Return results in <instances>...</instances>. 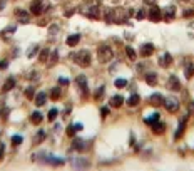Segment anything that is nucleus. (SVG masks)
Here are the masks:
<instances>
[{
  "instance_id": "f257e3e1",
  "label": "nucleus",
  "mask_w": 194,
  "mask_h": 171,
  "mask_svg": "<svg viewBox=\"0 0 194 171\" xmlns=\"http://www.w3.org/2000/svg\"><path fill=\"white\" fill-rule=\"evenodd\" d=\"M132 12L131 9L129 10H124V9H114V10H109L107 15H106V22H114V24H127V17L131 15Z\"/></svg>"
},
{
  "instance_id": "f03ea898",
  "label": "nucleus",
  "mask_w": 194,
  "mask_h": 171,
  "mask_svg": "<svg viewBox=\"0 0 194 171\" xmlns=\"http://www.w3.org/2000/svg\"><path fill=\"white\" fill-rule=\"evenodd\" d=\"M72 61L77 64V66H82V67H87L91 66V52L89 51H79L72 54Z\"/></svg>"
},
{
  "instance_id": "7ed1b4c3",
  "label": "nucleus",
  "mask_w": 194,
  "mask_h": 171,
  "mask_svg": "<svg viewBox=\"0 0 194 171\" xmlns=\"http://www.w3.org/2000/svg\"><path fill=\"white\" fill-rule=\"evenodd\" d=\"M97 54H99V61H101V62H109L114 56L111 45H107V44H102V45L99 47V49H97Z\"/></svg>"
},
{
  "instance_id": "20e7f679",
  "label": "nucleus",
  "mask_w": 194,
  "mask_h": 171,
  "mask_svg": "<svg viewBox=\"0 0 194 171\" xmlns=\"http://www.w3.org/2000/svg\"><path fill=\"white\" fill-rule=\"evenodd\" d=\"M45 9H49V2L47 0H34L30 4V12L34 15H40L42 12H45Z\"/></svg>"
},
{
  "instance_id": "39448f33",
  "label": "nucleus",
  "mask_w": 194,
  "mask_h": 171,
  "mask_svg": "<svg viewBox=\"0 0 194 171\" xmlns=\"http://www.w3.org/2000/svg\"><path fill=\"white\" fill-rule=\"evenodd\" d=\"M164 106H166V109H167L169 113H176L179 109V101L177 97H174V96H169V97L164 99Z\"/></svg>"
},
{
  "instance_id": "423d86ee",
  "label": "nucleus",
  "mask_w": 194,
  "mask_h": 171,
  "mask_svg": "<svg viewBox=\"0 0 194 171\" xmlns=\"http://www.w3.org/2000/svg\"><path fill=\"white\" fill-rule=\"evenodd\" d=\"M15 17H17V20L20 22V24H27L29 19H30L29 12L24 10V9H17V10H15Z\"/></svg>"
},
{
  "instance_id": "0eeeda50",
  "label": "nucleus",
  "mask_w": 194,
  "mask_h": 171,
  "mask_svg": "<svg viewBox=\"0 0 194 171\" xmlns=\"http://www.w3.org/2000/svg\"><path fill=\"white\" fill-rule=\"evenodd\" d=\"M149 104H152V106H162L164 104V97H162V94H159V92H156V94H152V96H149Z\"/></svg>"
},
{
  "instance_id": "6e6552de",
  "label": "nucleus",
  "mask_w": 194,
  "mask_h": 171,
  "mask_svg": "<svg viewBox=\"0 0 194 171\" xmlns=\"http://www.w3.org/2000/svg\"><path fill=\"white\" fill-rule=\"evenodd\" d=\"M149 19L154 22H157L162 19V14H161V9H157V7H151V10H149Z\"/></svg>"
},
{
  "instance_id": "1a4fd4ad",
  "label": "nucleus",
  "mask_w": 194,
  "mask_h": 171,
  "mask_svg": "<svg viewBox=\"0 0 194 171\" xmlns=\"http://www.w3.org/2000/svg\"><path fill=\"white\" fill-rule=\"evenodd\" d=\"M186 124H188V116H184L183 119H181V123H179V128L177 131L174 133V138L177 139V138H181V136L184 134V129H186Z\"/></svg>"
},
{
  "instance_id": "9d476101",
  "label": "nucleus",
  "mask_w": 194,
  "mask_h": 171,
  "mask_svg": "<svg viewBox=\"0 0 194 171\" xmlns=\"http://www.w3.org/2000/svg\"><path fill=\"white\" fill-rule=\"evenodd\" d=\"M42 156H44V161H47V163H50V165H64V161L62 159H57V156L54 154H47V153H42Z\"/></svg>"
},
{
  "instance_id": "9b49d317",
  "label": "nucleus",
  "mask_w": 194,
  "mask_h": 171,
  "mask_svg": "<svg viewBox=\"0 0 194 171\" xmlns=\"http://www.w3.org/2000/svg\"><path fill=\"white\" fill-rule=\"evenodd\" d=\"M77 84H79V87L82 89L84 96H87V92H89V87H87V79H86V76H77Z\"/></svg>"
},
{
  "instance_id": "f8f14e48",
  "label": "nucleus",
  "mask_w": 194,
  "mask_h": 171,
  "mask_svg": "<svg viewBox=\"0 0 194 171\" xmlns=\"http://www.w3.org/2000/svg\"><path fill=\"white\" fill-rule=\"evenodd\" d=\"M86 15L89 17V19H99V17H101V9L97 5H92L91 9L86 12Z\"/></svg>"
},
{
  "instance_id": "ddd939ff",
  "label": "nucleus",
  "mask_w": 194,
  "mask_h": 171,
  "mask_svg": "<svg viewBox=\"0 0 194 171\" xmlns=\"http://www.w3.org/2000/svg\"><path fill=\"white\" fill-rule=\"evenodd\" d=\"M167 86H169V89H171V91H179V89H181V82L177 81V77H176V76H169Z\"/></svg>"
},
{
  "instance_id": "4468645a",
  "label": "nucleus",
  "mask_w": 194,
  "mask_h": 171,
  "mask_svg": "<svg viewBox=\"0 0 194 171\" xmlns=\"http://www.w3.org/2000/svg\"><path fill=\"white\" fill-rule=\"evenodd\" d=\"M172 64V57H171V54L169 52H166L162 57H161V61H159V66H162V67H169Z\"/></svg>"
},
{
  "instance_id": "2eb2a0df",
  "label": "nucleus",
  "mask_w": 194,
  "mask_h": 171,
  "mask_svg": "<svg viewBox=\"0 0 194 171\" xmlns=\"http://www.w3.org/2000/svg\"><path fill=\"white\" fill-rule=\"evenodd\" d=\"M67 45L69 47H74V45H77V44H79V42H80V35H79V34H74V35H69L67 37Z\"/></svg>"
},
{
  "instance_id": "dca6fc26",
  "label": "nucleus",
  "mask_w": 194,
  "mask_h": 171,
  "mask_svg": "<svg viewBox=\"0 0 194 171\" xmlns=\"http://www.w3.org/2000/svg\"><path fill=\"white\" fill-rule=\"evenodd\" d=\"M152 52H154V45H152V44H144V45L141 47V54H142L144 57L151 56Z\"/></svg>"
},
{
  "instance_id": "f3484780",
  "label": "nucleus",
  "mask_w": 194,
  "mask_h": 171,
  "mask_svg": "<svg viewBox=\"0 0 194 171\" xmlns=\"http://www.w3.org/2000/svg\"><path fill=\"white\" fill-rule=\"evenodd\" d=\"M184 76L188 79H191L194 76V64L193 62H188L186 64V67H184Z\"/></svg>"
},
{
  "instance_id": "a211bd4d",
  "label": "nucleus",
  "mask_w": 194,
  "mask_h": 171,
  "mask_svg": "<svg viewBox=\"0 0 194 171\" xmlns=\"http://www.w3.org/2000/svg\"><path fill=\"white\" fill-rule=\"evenodd\" d=\"M146 82H147L149 86H156V84H157V74L149 72L147 76H146Z\"/></svg>"
},
{
  "instance_id": "6ab92c4d",
  "label": "nucleus",
  "mask_w": 194,
  "mask_h": 171,
  "mask_svg": "<svg viewBox=\"0 0 194 171\" xmlns=\"http://www.w3.org/2000/svg\"><path fill=\"white\" fill-rule=\"evenodd\" d=\"M124 104V97L122 96H114V97H111V106H114V108H121Z\"/></svg>"
},
{
  "instance_id": "aec40b11",
  "label": "nucleus",
  "mask_w": 194,
  "mask_h": 171,
  "mask_svg": "<svg viewBox=\"0 0 194 171\" xmlns=\"http://www.w3.org/2000/svg\"><path fill=\"white\" fill-rule=\"evenodd\" d=\"M14 86H15V79H14V77H9V81H7L5 84H4L2 91H4V92H9L10 89H14Z\"/></svg>"
},
{
  "instance_id": "412c9836",
  "label": "nucleus",
  "mask_w": 194,
  "mask_h": 171,
  "mask_svg": "<svg viewBox=\"0 0 194 171\" xmlns=\"http://www.w3.org/2000/svg\"><path fill=\"white\" fill-rule=\"evenodd\" d=\"M45 101H47V96L44 92H39L35 96V104L37 106H44V104H45Z\"/></svg>"
},
{
  "instance_id": "4be33fe9",
  "label": "nucleus",
  "mask_w": 194,
  "mask_h": 171,
  "mask_svg": "<svg viewBox=\"0 0 194 171\" xmlns=\"http://www.w3.org/2000/svg\"><path fill=\"white\" fill-rule=\"evenodd\" d=\"M139 101H141V97H139L137 94H132V96L127 99V104L134 108V106H137V104H139Z\"/></svg>"
},
{
  "instance_id": "5701e85b",
  "label": "nucleus",
  "mask_w": 194,
  "mask_h": 171,
  "mask_svg": "<svg viewBox=\"0 0 194 171\" xmlns=\"http://www.w3.org/2000/svg\"><path fill=\"white\" fill-rule=\"evenodd\" d=\"M74 148H75L77 151H84L86 149V143H84V139H74Z\"/></svg>"
},
{
  "instance_id": "b1692460",
  "label": "nucleus",
  "mask_w": 194,
  "mask_h": 171,
  "mask_svg": "<svg viewBox=\"0 0 194 171\" xmlns=\"http://www.w3.org/2000/svg\"><path fill=\"white\" fill-rule=\"evenodd\" d=\"M57 59H59V52H57V51H52V57L47 61V66H49V67H52V66L57 62Z\"/></svg>"
},
{
  "instance_id": "393cba45",
  "label": "nucleus",
  "mask_w": 194,
  "mask_h": 171,
  "mask_svg": "<svg viewBox=\"0 0 194 171\" xmlns=\"http://www.w3.org/2000/svg\"><path fill=\"white\" fill-rule=\"evenodd\" d=\"M42 118H44V116H42L40 113H32V118H30V121L32 123H34V124H40V121H42Z\"/></svg>"
},
{
  "instance_id": "a878e982",
  "label": "nucleus",
  "mask_w": 194,
  "mask_h": 171,
  "mask_svg": "<svg viewBox=\"0 0 194 171\" xmlns=\"http://www.w3.org/2000/svg\"><path fill=\"white\" fill-rule=\"evenodd\" d=\"M152 129H154L156 134H161V133L164 131V124H162V123H159V121H156V123L152 124Z\"/></svg>"
},
{
  "instance_id": "bb28decb",
  "label": "nucleus",
  "mask_w": 194,
  "mask_h": 171,
  "mask_svg": "<svg viewBox=\"0 0 194 171\" xmlns=\"http://www.w3.org/2000/svg\"><path fill=\"white\" fill-rule=\"evenodd\" d=\"M49 49H42L40 51V57H39V59H40L42 62H47V61H49Z\"/></svg>"
},
{
  "instance_id": "cd10ccee",
  "label": "nucleus",
  "mask_w": 194,
  "mask_h": 171,
  "mask_svg": "<svg viewBox=\"0 0 194 171\" xmlns=\"http://www.w3.org/2000/svg\"><path fill=\"white\" fill-rule=\"evenodd\" d=\"M146 123H147V124H154V123H156V121H159V114L157 113H154L152 116H149V118H146Z\"/></svg>"
},
{
  "instance_id": "c85d7f7f",
  "label": "nucleus",
  "mask_w": 194,
  "mask_h": 171,
  "mask_svg": "<svg viewBox=\"0 0 194 171\" xmlns=\"http://www.w3.org/2000/svg\"><path fill=\"white\" fill-rule=\"evenodd\" d=\"M126 54H127V57L131 59V61L136 59V51H134L132 47H126Z\"/></svg>"
},
{
  "instance_id": "c756f323",
  "label": "nucleus",
  "mask_w": 194,
  "mask_h": 171,
  "mask_svg": "<svg viewBox=\"0 0 194 171\" xmlns=\"http://www.w3.org/2000/svg\"><path fill=\"white\" fill-rule=\"evenodd\" d=\"M114 86H116V87H126V86H127V81H126V79H116V82H114Z\"/></svg>"
},
{
  "instance_id": "7c9ffc66",
  "label": "nucleus",
  "mask_w": 194,
  "mask_h": 171,
  "mask_svg": "<svg viewBox=\"0 0 194 171\" xmlns=\"http://www.w3.org/2000/svg\"><path fill=\"white\" fill-rule=\"evenodd\" d=\"M42 139H45V131H39V133H37V136H35V144H39V143H40Z\"/></svg>"
},
{
  "instance_id": "2f4dec72",
  "label": "nucleus",
  "mask_w": 194,
  "mask_h": 171,
  "mask_svg": "<svg viewBox=\"0 0 194 171\" xmlns=\"http://www.w3.org/2000/svg\"><path fill=\"white\" fill-rule=\"evenodd\" d=\"M50 97L55 101V99H59L60 97V89L59 87H55V89H52V92H50Z\"/></svg>"
},
{
  "instance_id": "473e14b6",
  "label": "nucleus",
  "mask_w": 194,
  "mask_h": 171,
  "mask_svg": "<svg viewBox=\"0 0 194 171\" xmlns=\"http://www.w3.org/2000/svg\"><path fill=\"white\" fill-rule=\"evenodd\" d=\"M25 96H27L29 99L35 97V89H34V87H27V89H25Z\"/></svg>"
},
{
  "instance_id": "72a5a7b5",
  "label": "nucleus",
  "mask_w": 194,
  "mask_h": 171,
  "mask_svg": "<svg viewBox=\"0 0 194 171\" xmlns=\"http://www.w3.org/2000/svg\"><path fill=\"white\" fill-rule=\"evenodd\" d=\"M37 49H39V45H32L30 49H29V52H27V57H30L32 59V57L37 54Z\"/></svg>"
},
{
  "instance_id": "f704fd0d",
  "label": "nucleus",
  "mask_w": 194,
  "mask_h": 171,
  "mask_svg": "<svg viewBox=\"0 0 194 171\" xmlns=\"http://www.w3.org/2000/svg\"><path fill=\"white\" fill-rule=\"evenodd\" d=\"M57 114H59V111H57V109H50V111H49V118H47V119L49 121H54L57 118Z\"/></svg>"
},
{
  "instance_id": "c9c22d12",
  "label": "nucleus",
  "mask_w": 194,
  "mask_h": 171,
  "mask_svg": "<svg viewBox=\"0 0 194 171\" xmlns=\"http://www.w3.org/2000/svg\"><path fill=\"white\" fill-rule=\"evenodd\" d=\"M136 19H137V20H142V19H146V10H144V9H139L137 14H136Z\"/></svg>"
},
{
  "instance_id": "e433bc0d",
  "label": "nucleus",
  "mask_w": 194,
  "mask_h": 171,
  "mask_svg": "<svg viewBox=\"0 0 194 171\" xmlns=\"http://www.w3.org/2000/svg\"><path fill=\"white\" fill-rule=\"evenodd\" d=\"M166 17H167V19H172L174 17V7H167V9H166Z\"/></svg>"
},
{
  "instance_id": "4c0bfd02",
  "label": "nucleus",
  "mask_w": 194,
  "mask_h": 171,
  "mask_svg": "<svg viewBox=\"0 0 194 171\" xmlns=\"http://www.w3.org/2000/svg\"><path fill=\"white\" fill-rule=\"evenodd\" d=\"M12 143H14V144H20L22 143V136H14V138H12Z\"/></svg>"
},
{
  "instance_id": "58836bf2",
  "label": "nucleus",
  "mask_w": 194,
  "mask_h": 171,
  "mask_svg": "<svg viewBox=\"0 0 194 171\" xmlns=\"http://www.w3.org/2000/svg\"><path fill=\"white\" fill-rule=\"evenodd\" d=\"M67 134H69V136L75 134V126H69V128H67Z\"/></svg>"
},
{
  "instance_id": "ea45409f",
  "label": "nucleus",
  "mask_w": 194,
  "mask_h": 171,
  "mask_svg": "<svg viewBox=\"0 0 194 171\" xmlns=\"http://www.w3.org/2000/svg\"><path fill=\"white\" fill-rule=\"evenodd\" d=\"M193 15H194V9H188L184 12V17H193Z\"/></svg>"
},
{
  "instance_id": "a19ab883",
  "label": "nucleus",
  "mask_w": 194,
  "mask_h": 171,
  "mask_svg": "<svg viewBox=\"0 0 194 171\" xmlns=\"http://www.w3.org/2000/svg\"><path fill=\"white\" fill-rule=\"evenodd\" d=\"M102 94H104V87H101V89L96 92V99H101V97H102Z\"/></svg>"
},
{
  "instance_id": "79ce46f5",
  "label": "nucleus",
  "mask_w": 194,
  "mask_h": 171,
  "mask_svg": "<svg viewBox=\"0 0 194 171\" xmlns=\"http://www.w3.org/2000/svg\"><path fill=\"white\" fill-rule=\"evenodd\" d=\"M0 69H7V61H0Z\"/></svg>"
},
{
  "instance_id": "37998d69",
  "label": "nucleus",
  "mask_w": 194,
  "mask_h": 171,
  "mask_svg": "<svg viewBox=\"0 0 194 171\" xmlns=\"http://www.w3.org/2000/svg\"><path fill=\"white\" fill-rule=\"evenodd\" d=\"M101 113H102V116L106 118V116L109 114V109H107V108H102V111H101Z\"/></svg>"
},
{
  "instance_id": "c03bdc74",
  "label": "nucleus",
  "mask_w": 194,
  "mask_h": 171,
  "mask_svg": "<svg viewBox=\"0 0 194 171\" xmlns=\"http://www.w3.org/2000/svg\"><path fill=\"white\" fill-rule=\"evenodd\" d=\"M189 113H191V114H194V101H193L191 104H189Z\"/></svg>"
},
{
  "instance_id": "a18cd8bd",
  "label": "nucleus",
  "mask_w": 194,
  "mask_h": 171,
  "mask_svg": "<svg viewBox=\"0 0 194 171\" xmlns=\"http://www.w3.org/2000/svg\"><path fill=\"white\" fill-rule=\"evenodd\" d=\"M59 81H60V84H64V86H65V84H69V81H67V79H64V77H60Z\"/></svg>"
},
{
  "instance_id": "49530a36",
  "label": "nucleus",
  "mask_w": 194,
  "mask_h": 171,
  "mask_svg": "<svg viewBox=\"0 0 194 171\" xmlns=\"http://www.w3.org/2000/svg\"><path fill=\"white\" fill-rule=\"evenodd\" d=\"M4 151H5V149H4V144H2V146H0V159H2V156H4Z\"/></svg>"
},
{
  "instance_id": "de8ad7c7",
  "label": "nucleus",
  "mask_w": 194,
  "mask_h": 171,
  "mask_svg": "<svg viewBox=\"0 0 194 171\" xmlns=\"http://www.w3.org/2000/svg\"><path fill=\"white\" fill-rule=\"evenodd\" d=\"M72 14H74V10H69V12H65V17H70Z\"/></svg>"
},
{
  "instance_id": "09e8293b",
  "label": "nucleus",
  "mask_w": 194,
  "mask_h": 171,
  "mask_svg": "<svg viewBox=\"0 0 194 171\" xmlns=\"http://www.w3.org/2000/svg\"><path fill=\"white\" fill-rule=\"evenodd\" d=\"M2 5H5V0H0V7Z\"/></svg>"
},
{
  "instance_id": "8fccbe9b",
  "label": "nucleus",
  "mask_w": 194,
  "mask_h": 171,
  "mask_svg": "<svg viewBox=\"0 0 194 171\" xmlns=\"http://www.w3.org/2000/svg\"><path fill=\"white\" fill-rule=\"evenodd\" d=\"M151 2H154V0H144V4H151Z\"/></svg>"
}]
</instances>
